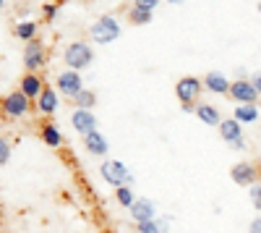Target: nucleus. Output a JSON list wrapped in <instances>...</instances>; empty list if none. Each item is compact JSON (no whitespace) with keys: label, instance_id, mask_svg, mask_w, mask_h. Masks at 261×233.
I'll return each mask as SVG.
<instances>
[{"label":"nucleus","instance_id":"obj_1","mask_svg":"<svg viewBox=\"0 0 261 233\" xmlns=\"http://www.w3.org/2000/svg\"><path fill=\"white\" fill-rule=\"evenodd\" d=\"M201 95H204V81H201L199 76H183V79H178V84H175V97H178V102L183 105L186 113H193V110H196V105H199Z\"/></svg>","mask_w":261,"mask_h":233},{"label":"nucleus","instance_id":"obj_2","mask_svg":"<svg viewBox=\"0 0 261 233\" xmlns=\"http://www.w3.org/2000/svg\"><path fill=\"white\" fill-rule=\"evenodd\" d=\"M63 60H65V66H68L71 71H84V68H89L92 63H94V50L89 42H71L68 48L63 50Z\"/></svg>","mask_w":261,"mask_h":233},{"label":"nucleus","instance_id":"obj_3","mask_svg":"<svg viewBox=\"0 0 261 233\" xmlns=\"http://www.w3.org/2000/svg\"><path fill=\"white\" fill-rule=\"evenodd\" d=\"M29 110H32V100L21 92V89H13V92H8L3 100H0V115L8 118V121L27 118Z\"/></svg>","mask_w":261,"mask_h":233},{"label":"nucleus","instance_id":"obj_4","mask_svg":"<svg viewBox=\"0 0 261 233\" xmlns=\"http://www.w3.org/2000/svg\"><path fill=\"white\" fill-rule=\"evenodd\" d=\"M92 39H94V45H110V42H115L120 37V24H118V18L115 16H99L92 29H89Z\"/></svg>","mask_w":261,"mask_h":233},{"label":"nucleus","instance_id":"obj_5","mask_svg":"<svg viewBox=\"0 0 261 233\" xmlns=\"http://www.w3.org/2000/svg\"><path fill=\"white\" fill-rule=\"evenodd\" d=\"M99 176H102L105 183H110L113 189L130 186V181H134V176H130V171L125 168V162H120V160H105V162H99Z\"/></svg>","mask_w":261,"mask_h":233},{"label":"nucleus","instance_id":"obj_6","mask_svg":"<svg viewBox=\"0 0 261 233\" xmlns=\"http://www.w3.org/2000/svg\"><path fill=\"white\" fill-rule=\"evenodd\" d=\"M24 66H27L29 74H39L47 66V48L39 37H34L32 42L24 45Z\"/></svg>","mask_w":261,"mask_h":233},{"label":"nucleus","instance_id":"obj_7","mask_svg":"<svg viewBox=\"0 0 261 233\" xmlns=\"http://www.w3.org/2000/svg\"><path fill=\"white\" fill-rule=\"evenodd\" d=\"M230 178H232V183H238V186H253V183H258V178H261V168L253 162V160H241V162H235L232 168H230Z\"/></svg>","mask_w":261,"mask_h":233},{"label":"nucleus","instance_id":"obj_8","mask_svg":"<svg viewBox=\"0 0 261 233\" xmlns=\"http://www.w3.org/2000/svg\"><path fill=\"white\" fill-rule=\"evenodd\" d=\"M55 89H58V95L73 100V97L84 89V76H81L79 71L65 68V71H60V74L55 76Z\"/></svg>","mask_w":261,"mask_h":233},{"label":"nucleus","instance_id":"obj_9","mask_svg":"<svg viewBox=\"0 0 261 233\" xmlns=\"http://www.w3.org/2000/svg\"><path fill=\"white\" fill-rule=\"evenodd\" d=\"M217 129H220V136H222V142H227V147H232V150H246L243 126L238 123L235 118H222Z\"/></svg>","mask_w":261,"mask_h":233},{"label":"nucleus","instance_id":"obj_10","mask_svg":"<svg viewBox=\"0 0 261 233\" xmlns=\"http://www.w3.org/2000/svg\"><path fill=\"white\" fill-rule=\"evenodd\" d=\"M227 97H230L235 105H256V102H258V92L253 89L251 79H235V81H230Z\"/></svg>","mask_w":261,"mask_h":233},{"label":"nucleus","instance_id":"obj_11","mask_svg":"<svg viewBox=\"0 0 261 233\" xmlns=\"http://www.w3.org/2000/svg\"><path fill=\"white\" fill-rule=\"evenodd\" d=\"M71 126H73V131L81 134V136L97 131V115H94V110H76V108H73V113H71Z\"/></svg>","mask_w":261,"mask_h":233},{"label":"nucleus","instance_id":"obj_12","mask_svg":"<svg viewBox=\"0 0 261 233\" xmlns=\"http://www.w3.org/2000/svg\"><path fill=\"white\" fill-rule=\"evenodd\" d=\"M47 87V84H45V79H42L39 74H24V76H21V81H18V89L21 92H24L29 100H37L39 95H42V89H45Z\"/></svg>","mask_w":261,"mask_h":233},{"label":"nucleus","instance_id":"obj_13","mask_svg":"<svg viewBox=\"0 0 261 233\" xmlns=\"http://www.w3.org/2000/svg\"><path fill=\"white\" fill-rule=\"evenodd\" d=\"M201 81H204V92H212V95H227L230 92V79L222 71H209Z\"/></svg>","mask_w":261,"mask_h":233},{"label":"nucleus","instance_id":"obj_14","mask_svg":"<svg viewBox=\"0 0 261 233\" xmlns=\"http://www.w3.org/2000/svg\"><path fill=\"white\" fill-rule=\"evenodd\" d=\"M130 218H134V223L154 220L157 218V204L151 202V199H136L134 207H130Z\"/></svg>","mask_w":261,"mask_h":233},{"label":"nucleus","instance_id":"obj_15","mask_svg":"<svg viewBox=\"0 0 261 233\" xmlns=\"http://www.w3.org/2000/svg\"><path fill=\"white\" fill-rule=\"evenodd\" d=\"M84 147H86V152L94 155V157H107V152H110V142H107L99 131L86 134L84 136Z\"/></svg>","mask_w":261,"mask_h":233},{"label":"nucleus","instance_id":"obj_16","mask_svg":"<svg viewBox=\"0 0 261 233\" xmlns=\"http://www.w3.org/2000/svg\"><path fill=\"white\" fill-rule=\"evenodd\" d=\"M60 108V100H58V89L53 87H45L42 89V95L37 97V110L42 115H55V110Z\"/></svg>","mask_w":261,"mask_h":233},{"label":"nucleus","instance_id":"obj_17","mask_svg":"<svg viewBox=\"0 0 261 233\" xmlns=\"http://www.w3.org/2000/svg\"><path fill=\"white\" fill-rule=\"evenodd\" d=\"M39 139L45 142L47 147H53V150H60L63 142H65L63 134H60V129H58L53 121H42V123H39Z\"/></svg>","mask_w":261,"mask_h":233},{"label":"nucleus","instance_id":"obj_18","mask_svg":"<svg viewBox=\"0 0 261 233\" xmlns=\"http://www.w3.org/2000/svg\"><path fill=\"white\" fill-rule=\"evenodd\" d=\"M193 115L199 118L201 123H206V126H220V121H222L220 110H217L212 102H199V105H196V110H193Z\"/></svg>","mask_w":261,"mask_h":233},{"label":"nucleus","instance_id":"obj_19","mask_svg":"<svg viewBox=\"0 0 261 233\" xmlns=\"http://www.w3.org/2000/svg\"><path fill=\"white\" fill-rule=\"evenodd\" d=\"M232 118L241 123V126L243 123H256L258 121V108H256V105H235Z\"/></svg>","mask_w":261,"mask_h":233},{"label":"nucleus","instance_id":"obj_20","mask_svg":"<svg viewBox=\"0 0 261 233\" xmlns=\"http://www.w3.org/2000/svg\"><path fill=\"white\" fill-rule=\"evenodd\" d=\"M13 32H16V37H18V39L27 45V42H32V39L37 37V32H39V24H37V21H18Z\"/></svg>","mask_w":261,"mask_h":233},{"label":"nucleus","instance_id":"obj_21","mask_svg":"<svg viewBox=\"0 0 261 233\" xmlns=\"http://www.w3.org/2000/svg\"><path fill=\"white\" fill-rule=\"evenodd\" d=\"M71 102H73V108H76V110H94L97 95H94V89H81Z\"/></svg>","mask_w":261,"mask_h":233},{"label":"nucleus","instance_id":"obj_22","mask_svg":"<svg viewBox=\"0 0 261 233\" xmlns=\"http://www.w3.org/2000/svg\"><path fill=\"white\" fill-rule=\"evenodd\" d=\"M151 13H154V11H146V8H139V6H130V8H128V21H130L134 27H146V24H151V18H154Z\"/></svg>","mask_w":261,"mask_h":233},{"label":"nucleus","instance_id":"obj_23","mask_svg":"<svg viewBox=\"0 0 261 233\" xmlns=\"http://www.w3.org/2000/svg\"><path fill=\"white\" fill-rule=\"evenodd\" d=\"M115 202H118L120 207L130 209V207H134V202H136L134 189H130V186H118V189H115Z\"/></svg>","mask_w":261,"mask_h":233},{"label":"nucleus","instance_id":"obj_24","mask_svg":"<svg viewBox=\"0 0 261 233\" xmlns=\"http://www.w3.org/2000/svg\"><path fill=\"white\" fill-rule=\"evenodd\" d=\"M136 233H162V228H160V218L146 220V223H136Z\"/></svg>","mask_w":261,"mask_h":233},{"label":"nucleus","instance_id":"obj_25","mask_svg":"<svg viewBox=\"0 0 261 233\" xmlns=\"http://www.w3.org/2000/svg\"><path fill=\"white\" fill-rule=\"evenodd\" d=\"M248 194H251V204H253V209L261 215V183H253Z\"/></svg>","mask_w":261,"mask_h":233},{"label":"nucleus","instance_id":"obj_26","mask_svg":"<svg viewBox=\"0 0 261 233\" xmlns=\"http://www.w3.org/2000/svg\"><path fill=\"white\" fill-rule=\"evenodd\" d=\"M8 160H11V142L0 136V168H3Z\"/></svg>","mask_w":261,"mask_h":233},{"label":"nucleus","instance_id":"obj_27","mask_svg":"<svg viewBox=\"0 0 261 233\" xmlns=\"http://www.w3.org/2000/svg\"><path fill=\"white\" fill-rule=\"evenodd\" d=\"M160 3H162V0H134V6H139V8H146V11H154Z\"/></svg>","mask_w":261,"mask_h":233},{"label":"nucleus","instance_id":"obj_28","mask_svg":"<svg viewBox=\"0 0 261 233\" xmlns=\"http://www.w3.org/2000/svg\"><path fill=\"white\" fill-rule=\"evenodd\" d=\"M58 18V3H47L45 6V21H53Z\"/></svg>","mask_w":261,"mask_h":233},{"label":"nucleus","instance_id":"obj_29","mask_svg":"<svg viewBox=\"0 0 261 233\" xmlns=\"http://www.w3.org/2000/svg\"><path fill=\"white\" fill-rule=\"evenodd\" d=\"M248 233H261V215H256L248 225Z\"/></svg>","mask_w":261,"mask_h":233},{"label":"nucleus","instance_id":"obj_30","mask_svg":"<svg viewBox=\"0 0 261 233\" xmlns=\"http://www.w3.org/2000/svg\"><path fill=\"white\" fill-rule=\"evenodd\" d=\"M251 84H253V89H256L258 97H261V71H256V74L251 76Z\"/></svg>","mask_w":261,"mask_h":233},{"label":"nucleus","instance_id":"obj_31","mask_svg":"<svg viewBox=\"0 0 261 233\" xmlns=\"http://www.w3.org/2000/svg\"><path fill=\"white\" fill-rule=\"evenodd\" d=\"M160 228H162V233H167V230H170V225H167V220H165V218H160Z\"/></svg>","mask_w":261,"mask_h":233},{"label":"nucleus","instance_id":"obj_32","mask_svg":"<svg viewBox=\"0 0 261 233\" xmlns=\"http://www.w3.org/2000/svg\"><path fill=\"white\" fill-rule=\"evenodd\" d=\"M167 3H172V6H180V3H186V0H167Z\"/></svg>","mask_w":261,"mask_h":233},{"label":"nucleus","instance_id":"obj_33","mask_svg":"<svg viewBox=\"0 0 261 233\" xmlns=\"http://www.w3.org/2000/svg\"><path fill=\"white\" fill-rule=\"evenodd\" d=\"M256 11H258V13H261V0H258V6H256Z\"/></svg>","mask_w":261,"mask_h":233},{"label":"nucleus","instance_id":"obj_34","mask_svg":"<svg viewBox=\"0 0 261 233\" xmlns=\"http://www.w3.org/2000/svg\"><path fill=\"white\" fill-rule=\"evenodd\" d=\"M3 6H6V0H0V8H3Z\"/></svg>","mask_w":261,"mask_h":233},{"label":"nucleus","instance_id":"obj_35","mask_svg":"<svg viewBox=\"0 0 261 233\" xmlns=\"http://www.w3.org/2000/svg\"><path fill=\"white\" fill-rule=\"evenodd\" d=\"M0 126H3V115H0Z\"/></svg>","mask_w":261,"mask_h":233}]
</instances>
